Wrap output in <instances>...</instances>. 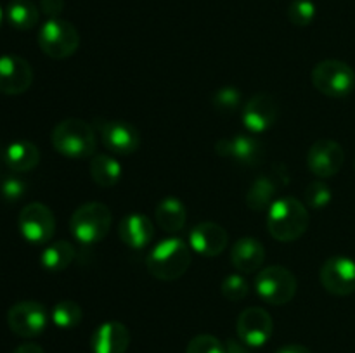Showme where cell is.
<instances>
[{"instance_id": "cell-1", "label": "cell", "mask_w": 355, "mask_h": 353, "mask_svg": "<svg viewBox=\"0 0 355 353\" xmlns=\"http://www.w3.org/2000/svg\"><path fill=\"white\" fill-rule=\"evenodd\" d=\"M309 224L307 206L293 196L279 197L267 210V228L276 241H297L307 232Z\"/></svg>"}, {"instance_id": "cell-2", "label": "cell", "mask_w": 355, "mask_h": 353, "mask_svg": "<svg viewBox=\"0 0 355 353\" xmlns=\"http://www.w3.org/2000/svg\"><path fill=\"white\" fill-rule=\"evenodd\" d=\"M146 265L149 273L156 279H180L191 266V246L179 237L165 239L149 251Z\"/></svg>"}, {"instance_id": "cell-3", "label": "cell", "mask_w": 355, "mask_h": 353, "mask_svg": "<svg viewBox=\"0 0 355 353\" xmlns=\"http://www.w3.org/2000/svg\"><path fill=\"white\" fill-rule=\"evenodd\" d=\"M51 142L55 151L66 158L83 159L96 152V132L87 121L78 118L59 121L52 130Z\"/></svg>"}, {"instance_id": "cell-4", "label": "cell", "mask_w": 355, "mask_h": 353, "mask_svg": "<svg viewBox=\"0 0 355 353\" xmlns=\"http://www.w3.org/2000/svg\"><path fill=\"white\" fill-rule=\"evenodd\" d=\"M111 210L104 203L92 201L76 208L69 220V230L73 237L82 244H96L103 241L111 227Z\"/></svg>"}, {"instance_id": "cell-5", "label": "cell", "mask_w": 355, "mask_h": 353, "mask_svg": "<svg viewBox=\"0 0 355 353\" xmlns=\"http://www.w3.org/2000/svg\"><path fill=\"white\" fill-rule=\"evenodd\" d=\"M312 85L326 97L342 99L352 93L355 87V73L347 62L338 59H326L318 62L311 73Z\"/></svg>"}, {"instance_id": "cell-6", "label": "cell", "mask_w": 355, "mask_h": 353, "mask_svg": "<svg viewBox=\"0 0 355 353\" xmlns=\"http://www.w3.org/2000/svg\"><path fill=\"white\" fill-rule=\"evenodd\" d=\"M38 45L42 52L52 59L71 57L80 45V33L69 21L54 17L42 24Z\"/></svg>"}, {"instance_id": "cell-7", "label": "cell", "mask_w": 355, "mask_h": 353, "mask_svg": "<svg viewBox=\"0 0 355 353\" xmlns=\"http://www.w3.org/2000/svg\"><path fill=\"white\" fill-rule=\"evenodd\" d=\"M257 294L269 305H286L297 294V279L286 266L272 265L260 270L255 277Z\"/></svg>"}, {"instance_id": "cell-8", "label": "cell", "mask_w": 355, "mask_h": 353, "mask_svg": "<svg viewBox=\"0 0 355 353\" xmlns=\"http://www.w3.org/2000/svg\"><path fill=\"white\" fill-rule=\"evenodd\" d=\"M17 227L31 244H47L55 230L54 213L44 203H30L21 210Z\"/></svg>"}, {"instance_id": "cell-9", "label": "cell", "mask_w": 355, "mask_h": 353, "mask_svg": "<svg viewBox=\"0 0 355 353\" xmlns=\"http://www.w3.org/2000/svg\"><path fill=\"white\" fill-rule=\"evenodd\" d=\"M49 314L38 301L26 300L12 305L7 311V324L19 338H37L45 331Z\"/></svg>"}, {"instance_id": "cell-10", "label": "cell", "mask_w": 355, "mask_h": 353, "mask_svg": "<svg viewBox=\"0 0 355 353\" xmlns=\"http://www.w3.org/2000/svg\"><path fill=\"white\" fill-rule=\"evenodd\" d=\"M322 287L335 296H349L355 293V262L347 256H331L319 272Z\"/></svg>"}, {"instance_id": "cell-11", "label": "cell", "mask_w": 355, "mask_h": 353, "mask_svg": "<svg viewBox=\"0 0 355 353\" xmlns=\"http://www.w3.org/2000/svg\"><path fill=\"white\" fill-rule=\"evenodd\" d=\"M236 331L239 339L250 348L263 346L270 339L274 331L272 317L267 310L260 307H250L241 311L236 322Z\"/></svg>"}, {"instance_id": "cell-12", "label": "cell", "mask_w": 355, "mask_h": 353, "mask_svg": "<svg viewBox=\"0 0 355 353\" xmlns=\"http://www.w3.org/2000/svg\"><path fill=\"white\" fill-rule=\"evenodd\" d=\"M345 163V151L331 138H319L307 152V166L319 179L335 176Z\"/></svg>"}, {"instance_id": "cell-13", "label": "cell", "mask_w": 355, "mask_h": 353, "mask_svg": "<svg viewBox=\"0 0 355 353\" xmlns=\"http://www.w3.org/2000/svg\"><path fill=\"white\" fill-rule=\"evenodd\" d=\"M277 116H279V106H277L276 97L266 92L250 97L248 102L243 106L241 113L243 125L253 135L269 130L277 121Z\"/></svg>"}, {"instance_id": "cell-14", "label": "cell", "mask_w": 355, "mask_h": 353, "mask_svg": "<svg viewBox=\"0 0 355 353\" xmlns=\"http://www.w3.org/2000/svg\"><path fill=\"white\" fill-rule=\"evenodd\" d=\"M33 83V69L19 55H0V93L19 96Z\"/></svg>"}, {"instance_id": "cell-15", "label": "cell", "mask_w": 355, "mask_h": 353, "mask_svg": "<svg viewBox=\"0 0 355 353\" xmlns=\"http://www.w3.org/2000/svg\"><path fill=\"white\" fill-rule=\"evenodd\" d=\"M97 127H99L104 145H106V149H110L113 154H134L139 149V145H141V137H139L137 128H135L134 125L128 123V121H101Z\"/></svg>"}, {"instance_id": "cell-16", "label": "cell", "mask_w": 355, "mask_h": 353, "mask_svg": "<svg viewBox=\"0 0 355 353\" xmlns=\"http://www.w3.org/2000/svg\"><path fill=\"white\" fill-rule=\"evenodd\" d=\"M215 149L220 156L243 166H255L263 158L262 142L253 134H238L231 138H222L217 142Z\"/></svg>"}, {"instance_id": "cell-17", "label": "cell", "mask_w": 355, "mask_h": 353, "mask_svg": "<svg viewBox=\"0 0 355 353\" xmlns=\"http://www.w3.org/2000/svg\"><path fill=\"white\" fill-rule=\"evenodd\" d=\"M229 244V234L222 225L215 221H201L189 232V246L201 256L214 258Z\"/></svg>"}, {"instance_id": "cell-18", "label": "cell", "mask_w": 355, "mask_h": 353, "mask_svg": "<svg viewBox=\"0 0 355 353\" xmlns=\"http://www.w3.org/2000/svg\"><path fill=\"white\" fill-rule=\"evenodd\" d=\"M130 345V332L121 322H104L94 331L90 346L94 353H125Z\"/></svg>"}, {"instance_id": "cell-19", "label": "cell", "mask_w": 355, "mask_h": 353, "mask_svg": "<svg viewBox=\"0 0 355 353\" xmlns=\"http://www.w3.org/2000/svg\"><path fill=\"white\" fill-rule=\"evenodd\" d=\"M118 235L132 249H142L155 237L153 221L142 213L127 215L118 225Z\"/></svg>"}, {"instance_id": "cell-20", "label": "cell", "mask_w": 355, "mask_h": 353, "mask_svg": "<svg viewBox=\"0 0 355 353\" xmlns=\"http://www.w3.org/2000/svg\"><path fill=\"white\" fill-rule=\"evenodd\" d=\"M231 262L239 273H255L266 262V248L255 237H241L232 246Z\"/></svg>"}, {"instance_id": "cell-21", "label": "cell", "mask_w": 355, "mask_h": 353, "mask_svg": "<svg viewBox=\"0 0 355 353\" xmlns=\"http://www.w3.org/2000/svg\"><path fill=\"white\" fill-rule=\"evenodd\" d=\"M3 158H6L7 166L12 172L24 173L37 168V165L40 163V151H38V147L33 142L16 141L12 144H9Z\"/></svg>"}, {"instance_id": "cell-22", "label": "cell", "mask_w": 355, "mask_h": 353, "mask_svg": "<svg viewBox=\"0 0 355 353\" xmlns=\"http://www.w3.org/2000/svg\"><path fill=\"white\" fill-rule=\"evenodd\" d=\"M155 217L163 230L175 234V232L182 230L184 225H186L187 211L180 199H177V197H165L156 206Z\"/></svg>"}, {"instance_id": "cell-23", "label": "cell", "mask_w": 355, "mask_h": 353, "mask_svg": "<svg viewBox=\"0 0 355 353\" xmlns=\"http://www.w3.org/2000/svg\"><path fill=\"white\" fill-rule=\"evenodd\" d=\"M277 179H272V175H260L246 194V204L253 211H266L269 210L270 204L276 201L277 194Z\"/></svg>"}, {"instance_id": "cell-24", "label": "cell", "mask_w": 355, "mask_h": 353, "mask_svg": "<svg viewBox=\"0 0 355 353\" xmlns=\"http://www.w3.org/2000/svg\"><path fill=\"white\" fill-rule=\"evenodd\" d=\"M90 176L99 187H113L121 179V165L110 154H96L90 159Z\"/></svg>"}, {"instance_id": "cell-25", "label": "cell", "mask_w": 355, "mask_h": 353, "mask_svg": "<svg viewBox=\"0 0 355 353\" xmlns=\"http://www.w3.org/2000/svg\"><path fill=\"white\" fill-rule=\"evenodd\" d=\"M6 17L10 26L16 28V30L26 31L38 24L40 10L31 0H10L7 3Z\"/></svg>"}, {"instance_id": "cell-26", "label": "cell", "mask_w": 355, "mask_h": 353, "mask_svg": "<svg viewBox=\"0 0 355 353\" xmlns=\"http://www.w3.org/2000/svg\"><path fill=\"white\" fill-rule=\"evenodd\" d=\"M75 248L68 241H55L42 251L40 263L49 272H61L75 260Z\"/></svg>"}, {"instance_id": "cell-27", "label": "cell", "mask_w": 355, "mask_h": 353, "mask_svg": "<svg viewBox=\"0 0 355 353\" xmlns=\"http://www.w3.org/2000/svg\"><path fill=\"white\" fill-rule=\"evenodd\" d=\"M52 322L61 329H73L82 322L83 310L76 301L61 300L52 308Z\"/></svg>"}, {"instance_id": "cell-28", "label": "cell", "mask_w": 355, "mask_h": 353, "mask_svg": "<svg viewBox=\"0 0 355 353\" xmlns=\"http://www.w3.org/2000/svg\"><path fill=\"white\" fill-rule=\"evenodd\" d=\"M304 199L305 206L312 208V210H322L331 203L333 192L328 183H324L322 180H314L305 187Z\"/></svg>"}, {"instance_id": "cell-29", "label": "cell", "mask_w": 355, "mask_h": 353, "mask_svg": "<svg viewBox=\"0 0 355 353\" xmlns=\"http://www.w3.org/2000/svg\"><path fill=\"white\" fill-rule=\"evenodd\" d=\"M241 92L234 87H222L211 97V104L220 113H234L241 107Z\"/></svg>"}, {"instance_id": "cell-30", "label": "cell", "mask_w": 355, "mask_h": 353, "mask_svg": "<svg viewBox=\"0 0 355 353\" xmlns=\"http://www.w3.org/2000/svg\"><path fill=\"white\" fill-rule=\"evenodd\" d=\"M222 296L229 301H241L248 296L250 286L243 273H231L222 280Z\"/></svg>"}, {"instance_id": "cell-31", "label": "cell", "mask_w": 355, "mask_h": 353, "mask_svg": "<svg viewBox=\"0 0 355 353\" xmlns=\"http://www.w3.org/2000/svg\"><path fill=\"white\" fill-rule=\"evenodd\" d=\"M315 17V3L312 0H293L288 7V19L295 26H309Z\"/></svg>"}, {"instance_id": "cell-32", "label": "cell", "mask_w": 355, "mask_h": 353, "mask_svg": "<svg viewBox=\"0 0 355 353\" xmlns=\"http://www.w3.org/2000/svg\"><path fill=\"white\" fill-rule=\"evenodd\" d=\"M186 353H225V346L215 336L198 334L189 341Z\"/></svg>"}, {"instance_id": "cell-33", "label": "cell", "mask_w": 355, "mask_h": 353, "mask_svg": "<svg viewBox=\"0 0 355 353\" xmlns=\"http://www.w3.org/2000/svg\"><path fill=\"white\" fill-rule=\"evenodd\" d=\"M0 192H2L3 199L14 203V201L21 199L24 196V192H26V183L21 179H17V176H9L0 185Z\"/></svg>"}, {"instance_id": "cell-34", "label": "cell", "mask_w": 355, "mask_h": 353, "mask_svg": "<svg viewBox=\"0 0 355 353\" xmlns=\"http://www.w3.org/2000/svg\"><path fill=\"white\" fill-rule=\"evenodd\" d=\"M62 9H64V0H40V10L49 16V19L59 17Z\"/></svg>"}, {"instance_id": "cell-35", "label": "cell", "mask_w": 355, "mask_h": 353, "mask_svg": "<svg viewBox=\"0 0 355 353\" xmlns=\"http://www.w3.org/2000/svg\"><path fill=\"white\" fill-rule=\"evenodd\" d=\"M250 346L245 345L241 339H229L225 343V353H250Z\"/></svg>"}, {"instance_id": "cell-36", "label": "cell", "mask_w": 355, "mask_h": 353, "mask_svg": "<svg viewBox=\"0 0 355 353\" xmlns=\"http://www.w3.org/2000/svg\"><path fill=\"white\" fill-rule=\"evenodd\" d=\"M12 353H45L44 348L37 343H23V345L17 346Z\"/></svg>"}, {"instance_id": "cell-37", "label": "cell", "mask_w": 355, "mask_h": 353, "mask_svg": "<svg viewBox=\"0 0 355 353\" xmlns=\"http://www.w3.org/2000/svg\"><path fill=\"white\" fill-rule=\"evenodd\" d=\"M276 353H312L307 346H302V345H286L283 348L277 350Z\"/></svg>"}, {"instance_id": "cell-38", "label": "cell", "mask_w": 355, "mask_h": 353, "mask_svg": "<svg viewBox=\"0 0 355 353\" xmlns=\"http://www.w3.org/2000/svg\"><path fill=\"white\" fill-rule=\"evenodd\" d=\"M2 21H3V10L2 7H0V26H2Z\"/></svg>"}]
</instances>
